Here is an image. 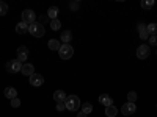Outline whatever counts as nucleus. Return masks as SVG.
I'll list each match as a JSON object with an SVG mask.
<instances>
[{
  "mask_svg": "<svg viewBox=\"0 0 157 117\" xmlns=\"http://www.w3.org/2000/svg\"><path fill=\"white\" fill-rule=\"evenodd\" d=\"M64 105H66V109H69V111H77L82 106V103H80V98H78L77 95H68Z\"/></svg>",
  "mask_w": 157,
  "mask_h": 117,
  "instance_id": "f257e3e1",
  "label": "nucleus"
},
{
  "mask_svg": "<svg viewBox=\"0 0 157 117\" xmlns=\"http://www.w3.org/2000/svg\"><path fill=\"white\" fill-rule=\"evenodd\" d=\"M29 33L32 36H35V37H41V36H44L46 28H44V25H41L39 22H35V23H32L29 27Z\"/></svg>",
  "mask_w": 157,
  "mask_h": 117,
  "instance_id": "f03ea898",
  "label": "nucleus"
},
{
  "mask_svg": "<svg viewBox=\"0 0 157 117\" xmlns=\"http://www.w3.org/2000/svg\"><path fill=\"white\" fill-rule=\"evenodd\" d=\"M58 55H60L61 59H69V58L74 55L72 45H69V44H61V47H60V50H58Z\"/></svg>",
  "mask_w": 157,
  "mask_h": 117,
  "instance_id": "7ed1b4c3",
  "label": "nucleus"
},
{
  "mask_svg": "<svg viewBox=\"0 0 157 117\" xmlns=\"http://www.w3.org/2000/svg\"><path fill=\"white\" fill-rule=\"evenodd\" d=\"M22 66H24V64H22L19 59H10V61L6 62V70H8L10 73H17V72L22 70Z\"/></svg>",
  "mask_w": 157,
  "mask_h": 117,
  "instance_id": "20e7f679",
  "label": "nucleus"
},
{
  "mask_svg": "<svg viewBox=\"0 0 157 117\" xmlns=\"http://www.w3.org/2000/svg\"><path fill=\"white\" fill-rule=\"evenodd\" d=\"M21 17H22V22H25L27 25H32V23L36 22V14H35L33 9H25V11H22Z\"/></svg>",
  "mask_w": 157,
  "mask_h": 117,
  "instance_id": "39448f33",
  "label": "nucleus"
},
{
  "mask_svg": "<svg viewBox=\"0 0 157 117\" xmlns=\"http://www.w3.org/2000/svg\"><path fill=\"white\" fill-rule=\"evenodd\" d=\"M149 53H151V50H149V45H146V44H141V45L137 48V56H138L140 59H146V58L149 56Z\"/></svg>",
  "mask_w": 157,
  "mask_h": 117,
  "instance_id": "423d86ee",
  "label": "nucleus"
},
{
  "mask_svg": "<svg viewBox=\"0 0 157 117\" xmlns=\"http://www.w3.org/2000/svg\"><path fill=\"white\" fill-rule=\"evenodd\" d=\"M30 84L35 86V87H41L44 84V76L41 73H33L30 76Z\"/></svg>",
  "mask_w": 157,
  "mask_h": 117,
  "instance_id": "0eeeda50",
  "label": "nucleus"
},
{
  "mask_svg": "<svg viewBox=\"0 0 157 117\" xmlns=\"http://www.w3.org/2000/svg\"><path fill=\"white\" fill-rule=\"evenodd\" d=\"M17 59H19L22 64H25V61L29 59V48L25 47V45H21V47L17 48Z\"/></svg>",
  "mask_w": 157,
  "mask_h": 117,
  "instance_id": "6e6552de",
  "label": "nucleus"
},
{
  "mask_svg": "<svg viewBox=\"0 0 157 117\" xmlns=\"http://www.w3.org/2000/svg\"><path fill=\"white\" fill-rule=\"evenodd\" d=\"M135 111H137L135 103H130V101L124 103V105H123V108H121V112H123L124 115H132Z\"/></svg>",
  "mask_w": 157,
  "mask_h": 117,
  "instance_id": "1a4fd4ad",
  "label": "nucleus"
},
{
  "mask_svg": "<svg viewBox=\"0 0 157 117\" xmlns=\"http://www.w3.org/2000/svg\"><path fill=\"white\" fill-rule=\"evenodd\" d=\"M99 103H101V105H104L105 108H109V106L113 105V100H112V97L109 94H102V95H99Z\"/></svg>",
  "mask_w": 157,
  "mask_h": 117,
  "instance_id": "9d476101",
  "label": "nucleus"
},
{
  "mask_svg": "<svg viewBox=\"0 0 157 117\" xmlns=\"http://www.w3.org/2000/svg\"><path fill=\"white\" fill-rule=\"evenodd\" d=\"M22 75H25V76H32L33 73H35V66L33 64H29V62H25L24 66H22Z\"/></svg>",
  "mask_w": 157,
  "mask_h": 117,
  "instance_id": "9b49d317",
  "label": "nucleus"
},
{
  "mask_svg": "<svg viewBox=\"0 0 157 117\" xmlns=\"http://www.w3.org/2000/svg\"><path fill=\"white\" fill-rule=\"evenodd\" d=\"M137 30L140 33V39H141V41H143V39H149V33L146 30V25L145 23H138L137 25Z\"/></svg>",
  "mask_w": 157,
  "mask_h": 117,
  "instance_id": "f8f14e48",
  "label": "nucleus"
},
{
  "mask_svg": "<svg viewBox=\"0 0 157 117\" xmlns=\"http://www.w3.org/2000/svg\"><path fill=\"white\" fill-rule=\"evenodd\" d=\"M29 27H30V25H27V23H25V22H19V23H16V33L17 34H24V33H27L29 31Z\"/></svg>",
  "mask_w": 157,
  "mask_h": 117,
  "instance_id": "ddd939ff",
  "label": "nucleus"
},
{
  "mask_svg": "<svg viewBox=\"0 0 157 117\" xmlns=\"http://www.w3.org/2000/svg\"><path fill=\"white\" fill-rule=\"evenodd\" d=\"M5 97L6 98H10V100H13V98H16L17 97V90H16V87H6L5 89Z\"/></svg>",
  "mask_w": 157,
  "mask_h": 117,
  "instance_id": "4468645a",
  "label": "nucleus"
},
{
  "mask_svg": "<svg viewBox=\"0 0 157 117\" xmlns=\"http://www.w3.org/2000/svg\"><path fill=\"white\" fill-rule=\"evenodd\" d=\"M54 100H55L57 103L66 101V94H64L63 90H55V92H54Z\"/></svg>",
  "mask_w": 157,
  "mask_h": 117,
  "instance_id": "2eb2a0df",
  "label": "nucleus"
},
{
  "mask_svg": "<svg viewBox=\"0 0 157 117\" xmlns=\"http://www.w3.org/2000/svg\"><path fill=\"white\" fill-rule=\"evenodd\" d=\"M60 37H61V42H63V44H69V42H71V39H72V33H71L69 30H66V31H63V33H61Z\"/></svg>",
  "mask_w": 157,
  "mask_h": 117,
  "instance_id": "dca6fc26",
  "label": "nucleus"
},
{
  "mask_svg": "<svg viewBox=\"0 0 157 117\" xmlns=\"http://www.w3.org/2000/svg\"><path fill=\"white\" fill-rule=\"evenodd\" d=\"M58 12H60V9H58L57 6H50V8L47 9V17H50L52 20H54V19H57Z\"/></svg>",
  "mask_w": 157,
  "mask_h": 117,
  "instance_id": "f3484780",
  "label": "nucleus"
},
{
  "mask_svg": "<svg viewBox=\"0 0 157 117\" xmlns=\"http://www.w3.org/2000/svg\"><path fill=\"white\" fill-rule=\"evenodd\" d=\"M47 47H49L50 50L58 51V50H60V47H61V44H60V41H57V39H50V41L47 42Z\"/></svg>",
  "mask_w": 157,
  "mask_h": 117,
  "instance_id": "a211bd4d",
  "label": "nucleus"
},
{
  "mask_svg": "<svg viewBox=\"0 0 157 117\" xmlns=\"http://www.w3.org/2000/svg\"><path fill=\"white\" fill-rule=\"evenodd\" d=\"M146 30H148L149 36H154V34H157V23H155V22H152V23L146 25Z\"/></svg>",
  "mask_w": 157,
  "mask_h": 117,
  "instance_id": "6ab92c4d",
  "label": "nucleus"
},
{
  "mask_svg": "<svg viewBox=\"0 0 157 117\" xmlns=\"http://www.w3.org/2000/svg\"><path fill=\"white\" fill-rule=\"evenodd\" d=\"M154 3H155L154 0H141V3H140V5H141L143 9H151V8L154 6Z\"/></svg>",
  "mask_w": 157,
  "mask_h": 117,
  "instance_id": "aec40b11",
  "label": "nucleus"
},
{
  "mask_svg": "<svg viewBox=\"0 0 157 117\" xmlns=\"http://www.w3.org/2000/svg\"><path fill=\"white\" fill-rule=\"evenodd\" d=\"M116 112H118V109H116V106H109V108H105V115L107 117H115L116 115Z\"/></svg>",
  "mask_w": 157,
  "mask_h": 117,
  "instance_id": "412c9836",
  "label": "nucleus"
},
{
  "mask_svg": "<svg viewBox=\"0 0 157 117\" xmlns=\"http://www.w3.org/2000/svg\"><path fill=\"white\" fill-rule=\"evenodd\" d=\"M50 28L54 30V31L60 30V28H61V22H60L58 19H54V20H50Z\"/></svg>",
  "mask_w": 157,
  "mask_h": 117,
  "instance_id": "4be33fe9",
  "label": "nucleus"
},
{
  "mask_svg": "<svg viewBox=\"0 0 157 117\" xmlns=\"http://www.w3.org/2000/svg\"><path fill=\"white\" fill-rule=\"evenodd\" d=\"M91 111H93V105H91V103H83L82 105V112H85L88 115V114H91Z\"/></svg>",
  "mask_w": 157,
  "mask_h": 117,
  "instance_id": "5701e85b",
  "label": "nucleus"
},
{
  "mask_svg": "<svg viewBox=\"0 0 157 117\" xmlns=\"http://www.w3.org/2000/svg\"><path fill=\"white\" fill-rule=\"evenodd\" d=\"M6 11H8V5L3 3V2H0V16H5Z\"/></svg>",
  "mask_w": 157,
  "mask_h": 117,
  "instance_id": "b1692460",
  "label": "nucleus"
},
{
  "mask_svg": "<svg viewBox=\"0 0 157 117\" xmlns=\"http://www.w3.org/2000/svg\"><path fill=\"white\" fill-rule=\"evenodd\" d=\"M127 100H129L130 103H135V100H137V92H129V94H127Z\"/></svg>",
  "mask_w": 157,
  "mask_h": 117,
  "instance_id": "393cba45",
  "label": "nucleus"
},
{
  "mask_svg": "<svg viewBox=\"0 0 157 117\" xmlns=\"http://www.w3.org/2000/svg\"><path fill=\"white\" fill-rule=\"evenodd\" d=\"M11 106H13V108H19V106H21V100H19L17 97L13 98V100H11Z\"/></svg>",
  "mask_w": 157,
  "mask_h": 117,
  "instance_id": "a878e982",
  "label": "nucleus"
},
{
  "mask_svg": "<svg viewBox=\"0 0 157 117\" xmlns=\"http://www.w3.org/2000/svg\"><path fill=\"white\" fill-rule=\"evenodd\" d=\"M149 44H151V45H157V34L149 36Z\"/></svg>",
  "mask_w": 157,
  "mask_h": 117,
  "instance_id": "bb28decb",
  "label": "nucleus"
},
{
  "mask_svg": "<svg viewBox=\"0 0 157 117\" xmlns=\"http://www.w3.org/2000/svg\"><path fill=\"white\" fill-rule=\"evenodd\" d=\"M64 109H66V105H64V101L57 103V111H64Z\"/></svg>",
  "mask_w": 157,
  "mask_h": 117,
  "instance_id": "cd10ccee",
  "label": "nucleus"
},
{
  "mask_svg": "<svg viewBox=\"0 0 157 117\" xmlns=\"http://www.w3.org/2000/svg\"><path fill=\"white\" fill-rule=\"evenodd\" d=\"M69 6H71V9H74V11H75V9H78V2H72Z\"/></svg>",
  "mask_w": 157,
  "mask_h": 117,
  "instance_id": "c85d7f7f",
  "label": "nucleus"
},
{
  "mask_svg": "<svg viewBox=\"0 0 157 117\" xmlns=\"http://www.w3.org/2000/svg\"><path fill=\"white\" fill-rule=\"evenodd\" d=\"M77 117H86V114H85V112H82V111H80V112H78V114H77Z\"/></svg>",
  "mask_w": 157,
  "mask_h": 117,
  "instance_id": "c756f323",
  "label": "nucleus"
},
{
  "mask_svg": "<svg viewBox=\"0 0 157 117\" xmlns=\"http://www.w3.org/2000/svg\"><path fill=\"white\" fill-rule=\"evenodd\" d=\"M155 55H157V51H155Z\"/></svg>",
  "mask_w": 157,
  "mask_h": 117,
  "instance_id": "7c9ffc66",
  "label": "nucleus"
}]
</instances>
